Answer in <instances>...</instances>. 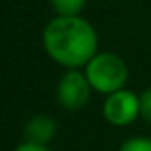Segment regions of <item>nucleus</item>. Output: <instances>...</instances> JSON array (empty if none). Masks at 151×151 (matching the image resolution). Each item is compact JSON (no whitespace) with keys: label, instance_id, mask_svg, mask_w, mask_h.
I'll list each match as a JSON object with an SVG mask.
<instances>
[{"label":"nucleus","instance_id":"1","mask_svg":"<svg viewBox=\"0 0 151 151\" xmlns=\"http://www.w3.org/2000/svg\"><path fill=\"white\" fill-rule=\"evenodd\" d=\"M42 46L54 63L81 69L100 52V38L82 15H55L42 31Z\"/></svg>","mask_w":151,"mask_h":151},{"label":"nucleus","instance_id":"2","mask_svg":"<svg viewBox=\"0 0 151 151\" xmlns=\"http://www.w3.org/2000/svg\"><path fill=\"white\" fill-rule=\"evenodd\" d=\"M84 73L94 92L103 96L122 90L128 82V65L115 52H98L84 65Z\"/></svg>","mask_w":151,"mask_h":151},{"label":"nucleus","instance_id":"3","mask_svg":"<svg viewBox=\"0 0 151 151\" xmlns=\"http://www.w3.org/2000/svg\"><path fill=\"white\" fill-rule=\"evenodd\" d=\"M92 92L94 88L84 71L65 69V73L59 77L58 86H55V100L59 107L67 111H81L88 105Z\"/></svg>","mask_w":151,"mask_h":151},{"label":"nucleus","instance_id":"4","mask_svg":"<svg viewBox=\"0 0 151 151\" xmlns=\"http://www.w3.org/2000/svg\"><path fill=\"white\" fill-rule=\"evenodd\" d=\"M101 113L111 126H128L138 119V115H142V98L128 88L117 90L105 96Z\"/></svg>","mask_w":151,"mask_h":151},{"label":"nucleus","instance_id":"5","mask_svg":"<svg viewBox=\"0 0 151 151\" xmlns=\"http://www.w3.org/2000/svg\"><path fill=\"white\" fill-rule=\"evenodd\" d=\"M58 134V122L54 117L44 113H38L31 117L23 126V138L25 142H33V144H42L48 145Z\"/></svg>","mask_w":151,"mask_h":151},{"label":"nucleus","instance_id":"6","mask_svg":"<svg viewBox=\"0 0 151 151\" xmlns=\"http://www.w3.org/2000/svg\"><path fill=\"white\" fill-rule=\"evenodd\" d=\"M88 0H50L55 15H81Z\"/></svg>","mask_w":151,"mask_h":151},{"label":"nucleus","instance_id":"7","mask_svg":"<svg viewBox=\"0 0 151 151\" xmlns=\"http://www.w3.org/2000/svg\"><path fill=\"white\" fill-rule=\"evenodd\" d=\"M119 151H151V138H145V136L128 138L121 144Z\"/></svg>","mask_w":151,"mask_h":151},{"label":"nucleus","instance_id":"8","mask_svg":"<svg viewBox=\"0 0 151 151\" xmlns=\"http://www.w3.org/2000/svg\"><path fill=\"white\" fill-rule=\"evenodd\" d=\"M142 117L145 119V122L151 124V86L142 92Z\"/></svg>","mask_w":151,"mask_h":151},{"label":"nucleus","instance_id":"9","mask_svg":"<svg viewBox=\"0 0 151 151\" xmlns=\"http://www.w3.org/2000/svg\"><path fill=\"white\" fill-rule=\"evenodd\" d=\"M14 151H52L48 145H42V144H33V142H23L19 144Z\"/></svg>","mask_w":151,"mask_h":151}]
</instances>
